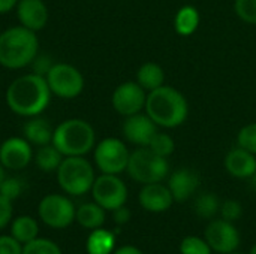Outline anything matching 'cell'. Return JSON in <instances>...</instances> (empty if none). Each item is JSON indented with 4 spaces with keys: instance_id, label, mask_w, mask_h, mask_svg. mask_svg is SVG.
Returning <instances> with one entry per match:
<instances>
[{
    "instance_id": "obj_1",
    "label": "cell",
    "mask_w": 256,
    "mask_h": 254,
    "mask_svg": "<svg viewBox=\"0 0 256 254\" xmlns=\"http://www.w3.org/2000/svg\"><path fill=\"white\" fill-rule=\"evenodd\" d=\"M51 90L46 78L28 73L16 78L6 90V103L12 112L21 117H36L48 106Z\"/></svg>"
},
{
    "instance_id": "obj_2",
    "label": "cell",
    "mask_w": 256,
    "mask_h": 254,
    "mask_svg": "<svg viewBox=\"0 0 256 254\" xmlns=\"http://www.w3.org/2000/svg\"><path fill=\"white\" fill-rule=\"evenodd\" d=\"M144 109L159 127L165 129L182 126L189 115V105L184 94L165 84L147 94Z\"/></svg>"
},
{
    "instance_id": "obj_3",
    "label": "cell",
    "mask_w": 256,
    "mask_h": 254,
    "mask_svg": "<svg viewBox=\"0 0 256 254\" xmlns=\"http://www.w3.org/2000/svg\"><path fill=\"white\" fill-rule=\"evenodd\" d=\"M36 31L22 25L10 27L0 34V64L8 69H21L38 55Z\"/></svg>"
},
{
    "instance_id": "obj_4",
    "label": "cell",
    "mask_w": 256,
    "mask_h": 254,
    "mask_svg": "<svg viewBox=\"0 0 256 254\" xmlns=\"http://www.w3.org/2000/svg\"><path fill=\"white\" fill-rule=\"evenodd\" d=\"M96 135L90 123L70 118L60 123L52 133V145L66 157L84 156L94 147Z\"/></svg>"
},
{
    "instance_id": "obj_5",
    "label": "cell",
    "mask_w": 256,
    "mask_h": 254,
    "mask_svg": "<svg viewBox=\"0 0 256 254\" xmlns=\"http://www.w3.org/2000/svg\"><path fill=\"white\" fill-rule=\"evenodd\" d=\"M94 171L82 156H69L63 159L57 169V181L63 192L70 196H81L92 190Z\"/></svg>"
},
{
    "instance_id": "obj_6",
    "label": "cell",
    "mask_w": 256,
    "mask_h": 254,
    "mask_svg": "<svg viewBox=\"0 0 256 254\" xmlns=\"http://www.w3.org/2000/svg\"><path fill=\"white\" fill-rule=\"evenodd\" d=\"M128 174L132 180L141 184L160 183L170 172L166 157H160L153 153L148 147H140L129 156Z\"/></svg>"
},
{
    "instance_id": "obj_7",
    "label": "cell",
    "mask_w": 256,
    "mask_h": 254,
    "mask_svg": "<svg viewBox=\"0 0 256 254\" xmlns=\"http://www.w3.org/2000/svg\"><path fill=\"white\" fill-rule=\"evenodd\" d=\"M45 78L51 93L62 99H74L80 96L84 88L82 73L68 63L52 64Z\"/></svg>"
},
{
    "instance_id": "obj_8",
    "label": "cell",
    "mask_w": 256,
    "mask_h": 254,
    "mask_svg": "<svg viewBox=\"0 0 256 254\" xmlns=\"http://www.w3.org/2000/svg\"><path fill=\"white\" fill-rule=\"evenodd\" d=\"M75 207L69 198L63 195H48L42 198L38 207V214L42 223L52 229H66L75 220Z\"/></svg>"
},
{
    "instance_id": "obj_9",
    "label": "cell",
    "mask_w": 256,
    "mask_h": 254,
    "mask_svg": "<svg viewBox=\"0 0 256 254\" xmlns=\"http://www.w3.org/2000/svg\"><path fill=\"white\" fill-rule=\"evenodd\" d=\"M129 150L117 138H105L94 148V162L102 174L118 175L128 168Z\"/></svg>"
},
{
    "instance_id": "obj_10",
    "label": "cell",
    "mask_w": 256,
    "mask_h": 254,
    "mask_svg": "<svg viewBox=\"0 0 256 254\" xmlns=\"http://www.w3.org/2000/svg\"><path fill=\"white\" fill-rule=\"evenodd\" d=\"M92 195L94 202L105 211H114L126 204L128 187L117 175L102 174L94 180Z\"/></svg>"
},
{
    "instance_id": "obj_11",
    "label": "cell",
    "mask_w": 256,
    "mask_h": 254,
    "mask_svg": "<svg viewBox=\"0 0 256 254\" xmlns=\"http://www.w3.org/2000/svg\"><path fill=\"white\" fill-rule=\"evenodd\" d=\"M147 91L136 81H126L120 84L111 97L112 108L123 117L141 112L146 108Z\"/></svg>"
},
{
    "instance_id": "obj_12",
    "label": "cell",
    "mask_w": 256,
    "mask_h": 254,
    "mask_svg": "<svg viewBox=\"0 0 256 254\" xmlns=\"http://www.w3.org/2000/svg\"><path fill=\"white\" fill-rule=\"evenodd\" d=\"M206 241L218 253H232L240 246L238 231L226 220H214L206 229Z\"/></svg>"
},
{
    "instance_id": "obj_13",
    "label": "cell",
    "mask_w": 256,
    "mask_h": 254,
    "mask_svg": "<svg viewBox=\"0 0 256 254\" xmlns=\"http://www.w3.org/2000/svg\"><path fill=\"white\" fill-rule=\"evenodd\" d=\"M158 124L147 114H134L126 117L122 130L126 141L138 147H148L153 136L159 132Z\"/></svg>"
},
{
    "instance_id": "obj_14",
    "label": "cell",
    "mask_w": 256,
    "mask_h": 254,
    "mask_svg": "<svg viewBox=\"0 0 256 254\" xmlns=\"http://www.w3.org/2000/svg\"><path fill=\"white\" fill-rule=\"evenodd\" d=\"M32 157V144L24 138H9L0 145V163L6 169L20 171L30 163Z\"/></svg>"
},
{
    "instance_id": "obj_15",
    "label": "cell",
    "mask_w": 256,
    "mask_h": 254,
    "mask_svg": "<svg viewBox=\"0 0 256 254\" xmlns=\"http://www.w3.org/2000/svg\"><path fill=\"white\" fill-rule=\"evenodd\" d=\"M16 16L22 27L38 31L48 21V9L42 0H18Z\"/></svg>"
},
{
    "instance_id": "obj_16",
    "label": "cell",
    "mask_w": 256,
    "mask_h": 254,
    "mask_svg": "<svg viewBox=\"0 0 256 254\" xmlns=\"http://www.w3.org/2000/svg\"><path fill=\"white\" fill-rule=\"evenodd\" d=\"M200 175L189 169V168H182L172 172L168 181V189L177 202H184L194 196L196 189L200 187Z\"/></svg>"
},
{
    "instance_id": "obj_17",
    "label": "cell",
    "mask_w": 256,
    "mask_h": 254,
    "mask_svg": "<svg viewBox=\"0 0 256 254\" xmlns=\"http://www.w3.org/2000/svg\"><path fill=\"white\" fill-rule=\"evenodd\" d=\"M174 198L168 187L160 183L144 184L140 192V204L150 213H164L171 208Z\"/></svg>"
},
{
    "instance_id": "obj_18",
    "label": "cell",
    "mask_w": 256,
    "mask_h": 254,
    "mask_svg": "<svg viewBox=\"0 0 256 254\" xmlns=\"http://www.w3.org/2000/svg\"><path fill=\"white\" fill-rule=\"evenodd\" d=\"M225 169L234 178H250L256 172V156L242 147L232 148L225 157Z\"/></svg>"
},
{
    "instance_id": "obj_19",
    "label": "cell",
    "mask_w": 256,
    "mask_h": 254,
    "mask_svg": "<svg viewBox=\"0 0 256 254\" xmlns=\"http://www.w3.org/2000/svg\"><path fill=\"white\" fill-rule=\"evenodd\" d=\"M22 133L27 142H30L32 145L42 147L52 142L54 129L50 126L46 120L39 118L36 115V117H30V120L26 121V124L22 126Z\"/></svg>"
},
{
    "instance_id": "obj_20",
    "label": "cell",
    "mask_w": 256,
    "mask_h": 254,
    "mask_svg": "<svg viewBox=\"0 0 256 254\" xmlns=\"http://www.w3.org/2000/svg\"><path fill=\"white\" fill-rule=\"evenodd\" d=\"M136 82L147 93H150L165 84V72L160 64L154 61H146L136 72Z\"/></svg>"
},
{
    "instance_id": "obj_21",
    "label": "cell",
    "mask_w": 256,
    "mask_h": 254,
    "mask_svg": "<svg viewBox=\"0 0 256 254\" xmlns=\"http://www.w3.org/2000/svg\"><path fill=\"white\" fill-rule=\"evenodd\" d=\"M200 12L195 6L192 4H186V6H182L176 16H174V30L177 34L180 36H190L194 34L198 27H200Z\"/></svg>"
},
{
    "instance_id": "obj_22",
    "label": "cell",
    "mask_w": 256,
    "mask_h": 254,
    "mask_svg": "<svg viewBox=\"0 0 256 254\" xmlns=\"http://www.w3.org/2000/svg\"><path fill=\"white\" fill-rule=\"evenodd\" d=\"M75 220L86 229H99L105 223V210L96 202L84 204L76 210Z\"/></svg>"
},
{
    "instance_id": "obj_23",
    "label": "cell",
    "mask_w": 256,
    "mask_h": 254,
    "mask_svg": "<svg viewBox=\"0 0 256 254\" xmlns=\"http://www.w3.org/2000/svg\"><path fill=\"white\" fill-rule=\"evenodd\" d=\"M38 234H39L38 222L30 216H21L15 219L10 225V237H14L22 246L36 240Z\"/></svg>"
},
{
    "instance_id": "obj_24",
    "label": "cell",
    "mask_w": 256,
    "mask_h": 254,
    "mask_svg": "<svg viewBox=\"0 0 256 254\" xmlns=\"http://www.w3.org/2000/svg\"><path fill=\"white\" fill-rule=\"evenodd\" d=\"M88 254H111L116 246V237L106 229H94L87 238Z\"/></svg>"
},
{
    "instance_id": "obj_25",
    "label": "cell",
    "mask_w": 256,
    "mask_h": 254,
    "mask_svg": "<svg viewBox=\"0 0 256 254\" xmlns=\"http://www.w3.org/2000/svg\"><path fill=\"white\" fill-rule=\"evenodd\" d=\"M36 165L40 171L44 172H52L57 171L60 163L63 162V154L51 144L42 145L38 148L36 156H34Z\"/></svg>"
},
{
    "instance_id": "obj_26",
    "label": "cell",
    "mask_w": 256,
    "mask_h": 254,
    "mask_svg": "<svg viewBox=\"0 0 256 254\" xmlns=\"http://www.w3.org/2000/svg\"><path fill=\"white\" fill-rule=\"evenodd\" d=\"M220 208L219 199L214 193H202L195 201V213L201 219H212Z\"/></svg>"
},
{
    "instance_id": "obj_27",
    "label": "cell",
    "mask_w": 256,
    "mask_h": 254,
    "mask_svg": "<svg viewBox=\"0 0 256 254\" xmlns=\"http://www.w3.org/2000/svg\"><path fill=\"white\" fill-rule=\"evenodd\" d=\"M148 148H150L153 153H156L158 156L166 157V159H168V157L174 153V150H176V142H174V139H172L171 135L158 132V133L153 136V139H152Z\"/></svg>"
},
{
    "instance_id": "obj_28",
    "label": "cell",
    "mask_w": 256,
    "mask_h": 254,
    "mask_svg": "<svg viewBox=\"0 0 256 254\" xmlns=\"http://www.w3.org/2000/svg\"><path fill=\"white\" fill-rule=\"evenodd\" d=\"M22 254H62V250L51 240L36 238L22 246Z\"/></svg>"
},
{
    "instance_id": "obj_29",
    "label": "cell",
    "mask_w": 256,
    "mask_h": 254,
    "mask_svg": "<svg viewBox=\"0 0 256 254\" xmlns=\"http://www.w3.org/2000/svg\"><path fill=\"white\" fill-rule=\"evenodd\" d=\"M237 145L256 156V123H249L238 130Z\"/></svg>"
},
{
    "instance_id": "obj_30",
    "label": "cell",
    "mask_w": 256,
    "mask_h": 254,
    "mask_svg": "<svg viewBox=\"0 0 256 254\" xmlns=\"http://www.w3.org/2000/svg\"><path fill=\"white\" fill-rule=\"evenodd\" d=\"M234 10L242 21L256 25V0H236Z\"/></svg>"
},
{
    "instance_id": "obj_31",
    "label": "cell",
    "mask_w": 256,
    "mask_h": 254,
    "mask_svg": "<svg viewBox=\"0 0 256 254\" xmlns=\"http://www.w3.org/2000/svg\"><path fill=\"white\" fill-rule=\"evenodd\" d=\"M182 254H212V249L207 241H202L196 237H188L180 244Z\"/></svg>"
},
{
    "instance_id": "obj_32",
    "label": "cell",
    "mask_w": 256,
    "mask_h": 254,
    "mask_svg": "<svg viewBox=\"0 0 256 254\" xmlns=\"http://www.w3.org/2000/svg\"><path fill=\"white\" fill-rule=\"evenodd\" d=\"M22 192V183L15 178V177H10V178H6L3 180V183L0 184V195L4 196L6 199L9 201H15Z\"/></svg>"
},
{
    "instance_id": "obj_33",
    "label": "cell",
    "mask_w": 256,
    "mask_h": 254,
    "mask_svg": "<svg viewBox=\"0 0 256 254\" xmlns=\"http://www.w3.org/2000/svg\"><path fill=\"white\" fill-rule=\"evenodd\" d=\"M220 214H222V219L226 220V222H236L242 217L243 214V208L240 205V202L237 201H225L222 205H220Z\"/></svg>"
},
{
    "instance_id": "obj_34",
    "label": "cell",
    "mask_w": 256,
    "mask_h": 254,
    "mask_svg": "<svg viewBox=\"0 0 256 254\" xmlns=\"http://www.w3.org/2000/svg\"><path fill=\"white\" fill-rule=\"evenodd\" d=\"M0 254H22V244L14 237H0Z\"/></svg>"
},
{
    "instance_id": "obj_35",
    "label": "cell",
    "mask_w": 256,
    "mask_h": 254,
    "mask_svg": "<svg viewBox=\"0 0 256 254\" xmlns=\"http://www.w3.org/2000/svg\"><path fill=\"white\" fill-rule=\"evenodd\" d=\"M14 208H12V201L6 199L4 196L0 195V231L4 229L12 219Z\"/></svg>"
},
{
    "instance_id": "obj_36",
    "label": "cell",
    "mask_w": 256,
    "mask_h": 254,
    "mask_svg": "<svg viewBox=\"0 0 256 254\" xmlns=\"http://www.w3.org/2000/svg\"><path fill=\"white\" fill-rule=\"evenodd\" d=\"M33 64V69H34V73L40 75V76H46V73L50 72L51 69V63H50V57H45V55H40V57H34V60L30 63Z\"/></svg>"
},
{
    "instance_id": "obj_37",
    "label": "cell",
    "mask_w": 256,
    "mask_h": 254,
    "mask_svg": "<svg viewBox=\"0 0 256 254\" xmlns=\"http://www.w3.org/2000/svg\"><path fill=\"white\" fill-rule=\"evenodd\" d=\"M112 213H114V222L117 225H126L130 220V211L124 205L117 208V210H114Z\"/></svg>"
},
{
    "instance_id": "obj_38",
    "label": "cell",
    "mask_w": 256,
    "mask_h": 254,
    "mask_svg": "<svg viewBox=\"0 0 256 254\" xmlns=\"http://www.w3.org/2000/svg\"><path fill=\"white\" fill-rule=\"evenodd\" d=\"M18 0H0V13H6L16 6Z\"/></svg>"
},
{
    "instance_id": "obj_39",
    "label": "cell",
    "mask_w": 256,
    "mask_h": 254,
    "mask_svg": "<svg viewBox=\"0 0 256 254\" xmlns=\"http://www.w3.org/2000/svg\"><path fill=\"white\" fill-rule=\"evenodd\" d=\"M114 254H142L136 247L134 246H124V247H120L118 250H116Z\"/></svg>"
},
{
    "instance_id": "obj_40",
    "label": "cell",
    "mask_w": 256,
    "mask_h": 254,
    "mask_svg": "<svg viewBox=\"0 0 256 254\" xmlns=\"http://www.w3.org/2000/svg\"><path fill=\"white\" fill-rule=\"evenodd\" d=\"M3 180H4V168H3V165L0 163V184L3 183Z\"/></svg>"
},
{
    "instance_id": "obj_41",
    "label": "cell",
    "mask_w": 256,
    "mask_h": 254,
    "mask_svg": "<svg viewBox=\"0 0 256 254\" xmlns=\"http://www.w3.org/2000/svg\"><path fill=\"white\" fill-rule=\"evenodd\" d=\"M249 180H250V183H252V187L256 190V172L252 175V177H250V178H249Z\"/></svg>"
},
{
    "instance_id": "obj_42",
    "label": "cell",
    "mask_w": 256,
    "mask_h": 254,
    "mask_svg": "<svg viewBox=\"0 0 256 254\" xmlns=\"http://www.w3.org/2000/svg\"><path fill=\"white\" fill-rule=\"evenodd\" d=\"M249 254H256V246H254V247H252V250H250V253Z\"/></svg>"
},
{
    "instance_id": "obj_43",
    "label": "cell",
    "mask_w": 256,
    "mask_h": 254,
    "mask_svg": "<svg viewBox=\"0 0 256 254\" xmlns=\"http://www.w3.org/2000/svg\"><path fill=\"white\" fill-rule=\"evenodd\" d=\"M228 254H240V253H228Z\"/></svg>"
}]
</instances>
